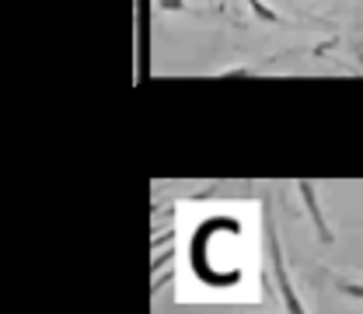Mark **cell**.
<instances>
[{
    "instance_id": "cell-1",
    "label": "cell",
    "mask_w": 363,
    "mask_h": 314,
    "mask_svg": "<svg viewBox=\"0 0 363 314\" xmlns=\"http://www.w3.org/2000/svg\"><path fill=\"white\" fill-rule=\"evenodd\" d=\"M262 227H266V248H269V269H272V279H276V290H279V301H283V311L286 314H308L297 290H294V279L286 272V262H283V245H279V234H276V220H272L269 206L262 213Z\"/></svg>"
},
{
    "instance_id": "cell-2",
    "label": "cell",
    "mask_w": 363,
    "mask_h": 314,
    "mask_svg": "<svg viewBox=\"0 0 363 314\" xmlns=\"http://www.w3.org/2000/svg\"><path fill=\"white\" fill-rule=\"evenodd\" d=\"M297 192H301V203H304V210H308V217H311V224H315L318 241H321V245H335V234H332V227H328L325 213H321L315 185H311V181H297Z\"/></svg>"
},
{
    "instance_id": "cell-3",
    "label": "cell",
    "mask_w": 363,
    "mask_h": 314,
    "mask_svg": "<svg viewBox=\"0 0 363 314\" xmlns=\"http://www.w3.org/2000/svg\"><path fill=\"white\" fill-rule=\"evenodd\" d=\"M335 290H339L342 297H350V301H363V283H353V279H339V276H335Z\"/></svg>"
},
{
    "instance_id": "cell-4",
    "label": "cell",
    "mask_w": 363,
    "mask_h": 314,
    "mask_svg": "<svg viewBox=\"0 0 363 314\" xmlns=\"http://www.w3.org/2000/svg\"><path fill=\"white\" fill-rule=\"evenodd\" d=\"M248 7H252V14L259 18V21H279V14L272 11L269 4H262V0H245Z\"/></svg>"
},
{
    "instance_id": "cell-5",
    "label": "cell",
    "mask_w": 363,
    "mask_h": 314,
    "mask_svg": "<svg viewBox=\"0 0 363 314\" xmlns=\"http://www.w3.org/2000/svg\"><path fill=\"white\" fill-rule=\"evenodd\" d=\"M172 262H175V252H172V248H161V255H154L150 269H154V272H164L168 266H172Z\"/></svg>"
},
{
    "instance_id": "cell-6",
    "label": "cell",
    "mask_w": 363,
    "mask_h": 314,
    "mask_svg": "<svg viewBox=\"0 0 363 314\" xmlns=\"http://www.w3.org/2000/svg\"><path fill=\"white\" fill-rule=\"evenodd\" d=\"M157 11H161V14H182V11H189V7H185V0H157Z\"/></svg>"
},
{
    "instance_id": "cell-7",
    "label": "cell",
    "mask_w": 363,
    "mask_h": 314,
    "mask_svg": "<svg viewBox=\"0 0 363 314\" xmlns=\"http://www.w3.org/2000/svg\"><path fill=\"white\" fill-rule=\"evenodd\" d=\"M172 241H175V230H172V227H168V230H161V234H157V237H154V252H161V248H168V245H172Z\"/></svg>"
},
{
    "instance_id": "cell-8",
    "label": "cell",
    "mask_w": 363,
    "mask_h": 314,
    "mask_svg": "<svg viewBox=\"0 0 363 314\" xmlns=\"http://www.w3.org/2000/svg\"><path fill=\"white\" fill-rule=\"evenodd\" d=\"M217 77H252V70L248 67H224Z\"/></svg>"
},
{
    "instance_id": "cell-9",
    "label": "cell",
    "mask_w": 363,
    "mask_h": 314,
    "mask_svg": "<svg viewBox=\"0 0 363 314\" xmlns=\"http://www.w3.org/2000/svg\"><path fill=\"white\" fill-rule=\"evenodd\" d=\"M172 279H175V272H164L161 279H154V286H150V293H161V290H164V286H168Z\"/></svg>"
},
{
    "instance_id": "cell-10",
    "label": "cell",
    "mask_w": 363,
    "mask_h": 314,
    "mask_svg": "<svg viewBox=\"0 0 363 314\" xmlns=\"http://www.w3.org/2000/svg\"><path fill=\"white\" fill-rule=\"evenodd\" d=\"M357 56H360V70H363V43H360V52H357Z\"/></svg>"
}]
</instances>
